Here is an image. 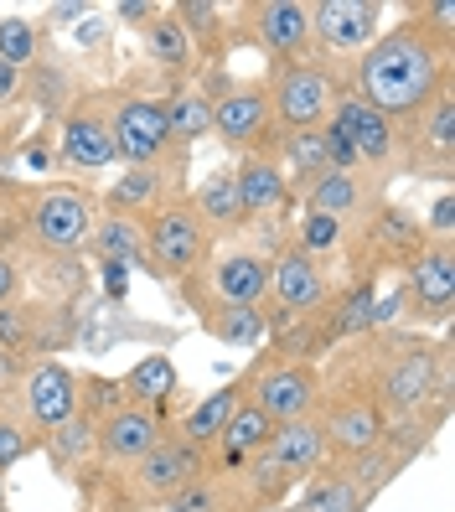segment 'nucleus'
I'll use <instances>...</instances> for the list:
<instances>
[{"label":"nucleus","instance_id":"obj_43","mask_svg":"<svg viewBox=\"0 0 455 512\" xmlns=\"http://www.w3.org/2000/svg\"><path fill=\"white\" fill-rule=\"evenodd\" d=\"M21 285H26V269H21V259L0 244V306H16L21 300Z\"/></svg>","mask_w":455,"mask_h":512},{"label":"nucleus","instance_id":"obj_31","mask_svg":"<svg viewBox=\"0 0 455 512\" xmlns=\"http://www.w3.org/2000/svg\"><path fill=\"white\" fill-rule=\"evenodd\" d=\"M88 254H94L99 264H125V269L140 264L145 269V233L125 213H99L94 238H88Z\"/></svg>","mask_w":455,"mask_h":512},{"label":"nucleus","instance_id":"obj_4","mask_svg":"<svg viewBox=\"0 0 455 512\" xmlns=\"http://www.w3.org/2000/svg\"><path fill=\"white\" fill-rule=\"evenodd\" d=\"M342 94V68L331 63H269L264 78V99H269V119L275 135H295V130H321Z\"/></svg>","mask_w":455,"mask_h":512},{"label":"nucleus","instance_id":"obj_41","mask_svg":"<svg viewBox=\"0 0 455 512\" xmlns=\"http://www.w3.org/2000/svg\"><path fill=\"white\" fill-rule=\"evenodd\" d=\"M424 238L430 244H455V192L445 187L430 207V223H424Z\"/></svg>","mask_w":455,"mask_h":512},{"label":"nucleus","instance_id":"obj_10","mask_svg":"<svg viewBox=\"0 0 455 512\" xmlns=\"http://www.w3.org/2000/svg\"><path fill=\"white\" fill-rule=\"evenodd\" d=\"M316 419H321V440H326V466H357L388 440V414L368 394H357V388L337 399H321Z\"/></svg>","mask_w":455,"mask_h":512},{"label":"nucleus","instance_id":"obj_50","mask_svg":"<svg viewBox=\"0 0 455 512\" xmlns=\"http://www.w3.org/2000/svg\"><path fill=\"white\" fill-rule=\"evenodd\" d=\"M0 512H11V502H0Z\"/></svg>","mask_w":455,"mask_h":512},{"label":"nucleus","instance_id":"obj_46","mask_svg":"<svg viewBox=\"0 0 455 512\" xmlns=\"http://www.w3.org/2000/svg\"><path fill=\"white\" fill-rule=\"evenodd\" d=\"M99 269H104V290H109V300H125V290H130V285H125V280H130V269H125V264H99Z\"/></svg>","mask_w":455,"mask_h":512},{"label":"nucleus","instance_id":"obj_45","mask_svg":"<svg viewBox=\"0 0 455 512\" xmlns=\"http://www.w3.org/2000/svg\"><path fill=\"white\" fill-rule=\"evenodd\" d=\"M21 99V73L11 63H0V109H11Z\"/></svg>","mask_w":455,"mask_h":512},{"label":"nucleus","instance_id":"obj_47","mask_svg":"<svg viewBox=\"0 0 455 512\" xmlns=\"http://www.w3.org/2000/svg\"><path fill=\"white\" fill-rule=\"evenodd\" d=\"M73 16H94V6H83V0H78V6H52V11H47L52 26H63V21H73Z\"/></svg>","mask_w":455,"mask_h":512},{"label":"nucleus","instance_id":"obj_1","mask_svg":"<svg viewBox=\"0 0 455 512\" xmlns=\"http://www.w3.org/2000/svg\"><path fill=\"white\" fill-rule=\"evenodd\" d=\"M450 57H455L450 42H435L414 21H399L368 52L352 57L342 68V83L362 104H373L383 119L409 130L435 99L450 94Z\"/></svg>","mask_w":455,"mask_h":512},{"label":"nucleus","instance_id":"obj_23","mask_svg":"<svg viewBox=\"0 0 455 512\" xmlns=\"http://www.w3.org/2000/svg\"><path fill=\"white\" fill-rule=\"evenodd\" d=\"M37 450L47 456V466H52L57 476L83 481L88 471L99 466V414H88V409L78 404L63 425H52V430L37 440Z\"/></svg>","mask_w":455,"mask_h":512},{"label":"nucleus","instance_id":"obj_32","mask_svg":"<svg viewBox=\"0 0 455 512\" xmlns=\"http://www.w3.org/2000/svg\"><path fill=\"white\" fill-rule=\"evenodd\" d=\"M140 37H145V57L156 63L166 78H187L192 73V63H197V52H192V42H187V32L176 26V16L161 6V16L150 21V26H140Z\"/></svg>","mask_w":455,"mask_h":512},{"label":"nucleus","instance_id":"obj_28","mask_svg":"<svg viewBox=\"0 0 455 512\" xmlns=\"http://www.w3.org/2000/svg\"><path fill=\"white\" fill-rule=\"evenodd\" d=\"M368 492L352 481L347 466H321L300 481V497H295V512H368Z\"/></svg>","mask_w":455,"mask_h":512},{"label":"nucleus","instance_id":"obj_48","mask_svg":"<svg viewBox=\"0 0 455 512\" xmlns=\"http://www.w3.org/2000/svg\"><path fill=\"white\" fill-rule=\"evenodd\" d=\"M254 512H295V502H275V507H254Z\"/></svg>","mask_w":455,"mask_h":512},{"label":"nucleus","instance_id":"obj_21","mask_svg":"<svg viewBox=\"0 0 455 512\" xmlns=\"http://www.w3.org/2000/svg\"><path fill=\"white\" fill-rule=\"evenodd\" d=\"M383 182H373L368 171H337V166H326V171H316L306 187H300V207H311V213H326V218H337V223H368L373 218V207L383 202H373V192H378Z\"/></svg>","mask_w":455,"mask_h":512},{"label":"nucleus","instance_id":"obj_37","mask_svg":"<svg viewBox=\"0 0 455 512\" xmlns=\"http://www.w3.org/2000/svg\"><path fill=\"white\" fill-rule=\"evenodd\" d=\"M290 249H300L306 259H337L347 249V223L326 218V213H311V207H300V218L290 228Z\"/></svg>","mask_w":455,"mask_h":512},{"label":"nucleus","instance_id":"obj_19","mask_svg":"<svg viewBox=\"0 0 455 512\" xmlns=\"http://www.w3.org/2000/svg\"><path fill=\"white\" fill-rule=\"evenodd\" d=\"M171 430V414L161 409H140V404H114L104 419H99V476H119L130 471L140 456L156 440H166Z\"/></svg>","mask_w":455,"mask_h":512},{"label":"nucleus","instance_id":"obj_3","mask_svg":"<svg viewBox=\"0 0 455 512\" xmlns=\"http://www.w3.org/2000/svg\"><path fill=\"white\" fill-rule=\"evenodd\" d=\"M207 471H212V456H207V450H197V445H187L181 435L166 430V440L150 445L130 471L104 476V481H109L119 497H125L130 512H161L181 487H192V481L207 476Z\"/></svg>","mask_w":455,"mask_h":512},{"label":"nucleus","instance_id":"obj_16","mask_svg":"<svg viewBox=\"0 0 455 512\" xmlns=\"http://www.w3.org/2000/svg\"><path fill=\"white\" fill-rule=\"evenodd\" d=\"M331 306V280L316 259H306L300 249H280L269 254V300L264 311L269 321H290V316H321Z\"/></svg>","mask_w":455,"mask_h":512},{"label":"nucleus","instance_id":"obj_14","mask_svg":"<svg viewBox=\"0 0 455 512\" xmlns=\"http://www.w3.org/2000/svg\"><path fill=\"white\" fill-rule=\"evenodd\" d=\"M378 37H383L378 0H311V52L321 63L368 52Z\"/></svg>","mask_w":455,"mask_h":512},{"label":"nucleus","instance_id":"obj_38","mask_svg":"<svg viewBox=\"0 0 455 512\" xmlns=\"http://www.w3.org/2000/svg\"><path fill=\"white\" fill-rule=\"evenodd\" d=\"M32 57H37V26L26 16H0V63H11L16 73H26Z\"/></svg>","mask_w":455,"mask_h":512},{"label":"nucleus","instance_id":"obj_49","mask_svg":"<svg viewBox=\"0 0 455 512\" xmlns=\"http://www.w3.org/2000/svg\"><path fill=\"white\" fill-rule=\"evenodd\" d=\"M0 502H6V471H0Z\"/></svg>","mask_w":455,"mask_h":512},{"label":"nucleus","instance_id":"obj_7","mask_svg":"<svg viewBox=\"0 0 455 512\" xmlns=\"http://www.w3.org/2000/svg\"><path fill=\"white\" fill-rule=\"evenodd\" d=\"M0 409H11L37 440L63 425L78 409V373L57 357H32V363H16L11 378H0Z\"/></svg>","mask_w":455,"mask_h":512},{"label":"nucleus","instance_id":"obj_42","mask_svg":"<svg viewBox=\"0 0 455 512\" xmlns=\"http://www.w3.org/2000/svg\"><path fill=\"white\" fill-rule=\"evenodd\" d=\"M78 487H83V492H94V497H88L78 512H130V507H125V497H119V492L109 487V481H104L99 471H88V476L78 481Z\"/></svg>","mask_w":455,"mask_h":512},{"label":"nucleus","instance_id":"obj_12","mask_svg":"<svg viewBox=\"0 0 455 512\" xmlns=\"http://www.w3.org/2000/svg\"><path fill=\"white\" fill-rule=\"evenodd\" d=\"M331 125L352 140L357 161H362V171H368L373 182L399 176V166H404V130L393 125V119H383L373 104H362L347 83H342V94H337V109H331Z\"/></svg>","mask_w":455,"mask_h":512},{"label":"nucleus","instance_id":"obj_25","mask_svg":"<svg viewBox=\"0 0 455 512\" xmlns=\"http://www.w3.org/2000/svg\"><path fill=\"white\" fill-rule=\"evenodd\" d=\"M233 187H238V207H244L249 223L275 218V213L290 207V182H285V171L275 161V150H249L233 171Z\"/></svg>","mask_w":455,"mask_h":512},{"label":"nucleus","instance_id":"obj_39","mask_svg":"<svg viewBox=\"0 0 455 512\" xmlns=\"http://www.w3.org/2000/svg\"><path fill=\"white\" fill-rule=\"evenodd\" d=\"M26 456H37V435L26 430L11 409H0V471L21 466Z\"/></svg>","mask_w":455,"mask_h":512},{"label":"nucleus","instance_id":"obj_13","mask_svg":"<svg viewBox=\"0 0 455 512\" xmlns=\"http://www.w3.org/2000/svg\"><path fill=\"white\" fill-rule=\"evenodd\" d=\"M181 295H207L223 306H264L269 300V254L264 249H223L207 254L192 280H181Z\"/></svg>","mask_w":455,"mask_h":512},{"label":"nucleus","instance_id":"obj_33","mask_svg":"<svg viewBox=\"0 0 455 512\" xmlns=\"http://www.w3.org/2000/svg\"><path fill=\"white\" fill-rule=\"evenodd\" d=\"M176 16V26L187 32L192 52H202L207 63H218L223 47H228V21H223V6H212V0H176L166 6Z\"/></svg>","mask_w":455,"mask_h":512},{"label":"nucleus","instance_id":"obj_6","mask_svg":"<svg viewBox=\"0 0 455 512\" xmlns=\"http://www.w3.org/2000/svg\"><path fill=\"white\" fill-rule=\"evenodd\" d=\"M99 223V197L83 192L78 182H52L37 187L21 202V233L32 238V249L42 254H78L88 249Z\"/></svg>","mask_w":455,"mask_h":512},{"label":"nucleus","instance_id":"obj_44","mask_svg":"<svg viewBox=\"0 0 455 512\" xmlns=\"http://www.w3.org/2000/svg\"><path fill=\"white\" fill-rule=\"evenodd\" d=\"M114 16L125 21V26H150V21L161 16V6H156V0H119Z\"/></svg>","mask_w":455,"mask_h":512},{"label":"nucleus","instance_id":"obj_8","mask_svg":"<svg viewBox=\"0 0 455 512\" xmlns=\"http://www.w3.org/2000/svg\"><path fill=\"white\" fill-rule=\"evenodd\" d=\"M109 114V140H114V161L119 166H156L166 156H176V140L166 125V104L145 99V94H114L104 99Z\"/></svg>","mask_w":455,"mask_h":512},{"label":"nucleus","instance_id":"obj_15","mask_svg":"<svg viewBox=\"0 0 455 512\" xmlns=\"http://www.w3.org/2000/svg\"><path fill=\"white\" fill-rule=\"evenodd\" d=\"M212 99V135L228 150H269L275 145V119H269L264 83H218L207 88Z\"/></svg>","mask_w":455,"mask_h":512},{"label":"nucleus","instance_id":"obj_11","mask_svg":"<svg viewBox=\"0 0 455 512\" xmlns=\"http://www.w3.org/2000/svg\"><path fill=\"white\" fill-rule=\"evenodd\" d=\"M404 316L414 326H445L455 316V244H424L404 259Z\"/></svg>","mask_w":455,"mask_h":512},{"label":"nucleus","instance_id":"obj_26","mask_svg":"<svg viewBox=\"0 0 455 512\" xmlns=\"http://www.w3.org/2000/svg\"><path fill=\"white\" fill-rule=\"evenodd\" d=\"M249 388H254V378L249 373H238L233 383H223V388H212L207 399H197L187 414L171 425V435H181L187 445H197V450H207L212 456V445H218V435L228 430V419H233V409L249 399Z\"/></svg>","mask_w":455,"mask_h":512},{"label":"nucleus","instance_id":"obj_24","mask_svg":"<svg viewBox=\"0 0 455 512\" xmlns=\"http://www.w3.org/2000/svg\"><path fill=\"white\" fill-rule=\"evenodd\" d=\"M187 306L197 311V326L212 342L238 347V352H264V342H269L264 306H223V300H207V295H187Z\"/></svg>","mask_w":455,"mask_h":512},{"label":"nucleus","instance_id":"obj_17","mask_svg":"<svg viewBox=\"0 0 455 512\" xmlns=\"http://www.w3.org/2000/svg\"><path fill=\"white\" fill-rule=\"evenodd\" d=\"M249 21V37L269 63H311V0H249L238 6ZM321 63V57H316Z\"/></svg>","mask_w":455,"mask_h":512},{"label":"nucleus","instance_id":"obj_36","mask_svg":"<svg viewBox=\"0 0 455 512\" xmlns=\"http://www.w3.org/2000/svg\"><path fill=\"white\" fill-rule=\"evenodd\" d=\"M161 512H249V507H244V497H238V481L233 476L207 471V476L192 481V487H181Z\"/></svg>","mask_w":455,"mask_h":512},{"label":"nucleus","instance_id":"obj_34","mask_svg":"<svg viewBox=\"0 0 455 512\" xmlns=\"http://www.w3.org/2000/svg\"><path fill=\"white\" fill-rule=\"evenodd\" d=\"M166 104V125H171V140L181 145V150H192L197 140H207L212 135V99L207 94H197V88H171V99H161Z\"/></svg>","mask_w":455,"mask_h":512},{"label":"nucleus","instance_id":"obj_40","mask_svg":"<svg viewBox=\"0 0 455 512\" xmlns=\"http://www.w3.org/2000/svg\"><path fill=\"white\" fill-rule=\"evenodd\" d=\"M404 16L419 26V32H430L435 42H450V47H455V0H424V6H404Z\"/></svg>","mask_w":455,"mask_h":512},{"label":"nucleus","instance_id":"obj_29","mask_svg":"<svg viewBox=\"0 0 455 512\" xmlns=\"http://www.w3.org/2000/svg\"><path fill=\"white\" fill-rule=\"evenodd\" d=\"M119 399L125 404H140V409H171V399H176V363L166 352H150V357H140V363L119 378Z\"/></svg>","mask_w":455,"mask_h":512},{"label":"nucleus","instance_id":"obj_2","mask_svg":"<svg viewBox=\"0 0 455 512\" xmlns=\"http://www.w3.org/2000/svg\"><path fill=\"white\" fill-rule=\"evenodd\" d=\"M373 373L357 394H368L388 425H409L424 409H445V342H424L409 331H378Z\"/></svg>","mask_w":455,"mask_h":512},{"label":"nucleus","instance_id":"obj_22","mask_svg":"<svg viewBox=\"0 0 455 512\" xmlns=\"http://www.w3.org/2000/svg\"><path fill=\"white\" fill-rule=\"evenodd\" d=\"M57 150H63V161L73 171H88L99 176L114 166V140H109V114H104V99L88 94L68 109L63 130H57Z\"/></svg>","mask_w":455,"mask_h":512},{"label":"nucleus","instance_id":"obj_20","mask_svg":"<svg viewBox=\"0 0 455 512\" xmlns=\"http://www.w3.org/2000/svg\"><path fill=\"white\" fill-rule=\"evenodd\" d=\"M181 171H187V150H176V156H166L156 166H125V176H119L114 187H104L99 213H125V218L145 223L161 202L181 197L176 192L181 187Z\"/></svg>","mask_w":455,"mask_h":512},{"label":"nucleus","instance_id":"obj_30","mask_svg":"<svg viewBox=\"0 0 455 512\" xmlns=\"http://www.w3.org/2000/svg\"><path fill=\"white\" fill-rule=\"evenodd\" d=\"M187 197H192V207H197V218L207 223V233H238V228L249 223L244 207H238L233 171H207Z\"/></svg>","mask_w":455,"mask_h":512},{"label":"nucleus","instance_id":"obj_9","mask_svg":"<svg viewBox=\"0 0 455 512\" xmlns=\"http://www.w3.org/2000/svg\"><path fill=\"white\" fill-rule=\"evenodd\" d=\"M254 388H249V399L275 419V425H295V419H311L326 399V383L316 373V363H290V357H275V352H264L254 357V368H249Z\"/></svg>","mask_w":455,"mask_h":512},{"label":"nucleus","instance_id":"obj_5","mask_svg":"<svg viewBox=\"0 0 455 512\" xmlns=\"http://www.w3.org/2000/svg\"><path fill=\"white\" fill-rule=\"evenodd\" d=\"M140 233H145V269H150L161 285L192 280L197 269L207 264V254H212V233H207V223L197 218V207H192L187 192L171 197V202H161L156 213L140 223Z\"/></svg>","mask_w":455,"mask_h":512},{"label":"nucleus","instance_id":"obj_35","mask_svg":"<svg viewBox=\"0 0 455 512\" xmlns=\"http://www.w3.org/2000/svg\"><path fill=\"white\" fill-rule=\"evenodd\" d=\"M275 161H280V171H285V182H290V192L295 187H306L316 171H326V140H321V130H295V135H275Z\"/></svg>","mask_w":455,"mask_h":512},{"label":"nucleus","instance_id":"obj_27","mask_svg":"<svg viewBox=\"0 0 455 512\" xmlns=\"http://www.w3.org/2000/svg\"><path fill=\"white\" fill-rule=\"evenodd\" d=\"M264 461L275 466V471H285L295 487H300V481H306L311 471L326 466L321 419L311 414V419H295V425H275V435H269V445H264Z\"/></svg>","mask_w":455,"mask_h":512},{"label":"nucleus","instance_id":"obj_18","mask_svg":"<svg viewBox=\"0 0 455 512\" xmlns=\"http://www.w3.org/2000/svg\"><path fill=\"white\" fill-rule=\"evenodd\" d=\"M399 171L419 176V182H435V187L455 182V94L435 99L404 130V166Z\"/></svg>","mask_w":455,"mask_h":512}]
</instances>
